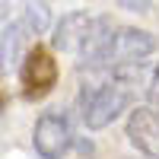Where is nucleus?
<instances>
[{
  "label": "nucleus",
  "instance_id": "4",
  "mask_svg": "<svg viewBox=\"0 0 159 159\" xmlns=\"http://www.w3.org/2000/svg\"><path fill=\"white\" fill-rule=\"evenodd\" d=\"M32 143H35V153L42 159H64L70 143H73V130L67 124V118L61 111H45L35 121Z\"/></svg>",
  "mask_w": 159,
  "mask_h": 159
},
{
  "label": "nucleus",
  "instance_id": "8",
  "mask_svg": "<svg viewBox=\"0 0 159 159\" xmlns=\"http://www.w3.org/2000/svg\"><path fill=\"white\" fill-rule=\"evenodd\" d=\"M3 16H10V3H0V19Z\"/></svg>",
  "mask_w": 159,
  "mask_h": 159
},
{
  "label": "nucleus",
  "instance_id": "7",
  "mask_svg": "<svg viewBox=\"0 0 159 159\" xmlns=\"http://www.w3.org/2000/svg\"><path fill=\"white\" fill-rule=\"evenodd\" d=\"M19 19L25 22V29H29L32 35H42V32H48V25H51V7L48 3H25Z\"/></svg>",
  "mask_w": 159,
  "mask_h": 159
},
{
  "label": "nucleus",
  "instance_id": "2",
  "mask_svg": "<svg viewBox=\"0 0 159 159\" xmlns=\"http://www.w3.org/2000/svg\"><path fill=\"white\" fill-rule=\"evenodd\" d=\"M111 19L108 16H92V13H67L61 16V22L54 25L51 35V48L73 54L80 61H86L92 51L99 48V42L111 32Z\"/></svg>",
  "mask_w": 159,
  "mask_h": 159
},
{
  "label": "nucleus",
  "instance_id": "9",
  "mask_svg": "<svg viewBox=\"0 0 159 159\" xmlns=\"http://www.w3.org/2000/svg\"><path fill=\"white\" fill-rule=\"evenodd\" d=\"M0 108H3V96H0Z\"/></svg>",
  "mask_w": 159,
  "mask_h": 159
},
{
  "label": "nucleus",
  "instance_id": "1",
  "mask_svg": "<svg viewBox=\"0 0 159 159\" xmlns=\"http://www.w3.org/2000/svg\"><path fill=\"white\" fill-rule=\"evenodd\" d=\"M156 48H159V42L153 32L137 29V25H111V32L99 42V48L83 64H86V70L111 73V70L130 67V64H143Z\"/></svg>",
  "mask_w": 159,
  "mask_h": 159
},
{
  "label": "nucleus",
  "instance_id": "3",
  "mask_svg": "<svg viewBox=\"0 0 159 159\" xmlns=\"http://www.w3.org/2000/svg\"><path fill=\"white\" fill-rule=\"evenodd\" d=\"M19 80H22V96L25 99H45L57 86V61L45 45H32L25 61L19 64Z\"/></svg>",
  "mask_w": 159,
  "mask_h": 159
},
{
  "label": "nucleus",
  "instance_id": "6",
  "mask_svg": "<svg viewBox=\"0 0 159 159\" xmlns=\"http://www.w3.org/2000/svg\"><path fill=\"white\" fill-rule=\"evenodd\" d=\"M32 32L25 29V22L16 19V22H10L3 35H0V70H13L16 64L25 61V54H29V42H32Z\"/></svg>",
  "mask_w": 159,
  "mask_h": 159
},
{
  "label": "nucleus",
  "instance_id": "5",
  "mask_svg": "<svg viewBox=\"0 0 159 159\" xmlns=\"http://www.w3.org/2000/svg\"><path fill=\"white\" fill-rule=\"evenodd\" d=\"M127 140L134 143L143 156L159 159V108H153V105H137V108L127 115Z\"/></svg>",
  "mask_w": 159,
  "mask_h": 159
}]
</instances>
